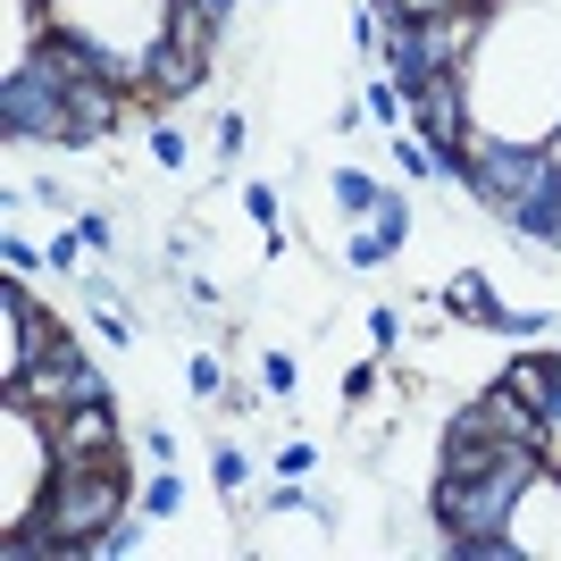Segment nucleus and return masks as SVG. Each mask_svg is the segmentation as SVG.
Here are the masks:
<instances>
[{"mask_svg": "<svg viewBox=\"0 0 561 561\" xmlns=\"http://www.w3.org/2000/svg\"><path fill=\"white\" fill-rule=\"evenodd\" d=\"M553 377H561V360H519V369H512V394H519V402H537V411H545V402H553V394H545Z\"/></svg>", "mask_w": 561, "mask_h": 561, "instance_id": "6", "label": "nucleus"}, {"mask_svg": "<svg viewBox=\"0 0 561 561\" xmlns=\"http://www.w3.org/2000/svg\"><path fill=\"white\" fill-rule=\"evenodd\" d=\"M18 328H25V352H34V360H76V344L59 335V319H50V310H25V302H18Z\"/></svg>", "mask_w": 561, "mask_h": 561, "instance_id": "5", "label": "nucleus"}, {"mask_svg": "<svg viewBox=\"0 0 561 561\" xmlns=\"http://www.w3.org/2000/svg\"><path fill=\"white\" fill-rule=\"evenodd\" d=\"M210 43H218V9L210 0H176V9H168V50H160V84L168 93H185L193 76L210 68Z\"/></svg>", "mask_w": 561, "mask_h": 561, "instance_id": "2", "label": "nucleus"}, {"mask_svg": "<svg viewBox=\"0 0 561 561\" xmlns=\"http://www.w3.org/2000/svg\"><path fill=\"white\" fill-rule=\"evenodd\" d=\"M411 101H420L427 135L445 142V151H461V160H478V142H469L461 110H453V68H420V76H411Z\"/></svg>", "mask_w": 561, "mask_h": 561, "instance_id": "3", "label": "nucleus"}, {"mask_svg": "<svg viewBox=\"0 0 561 561\" xmlns=\"http://www.w3.org/2000/svg\"><path fill=\"white\" fill-rule=\"evenodd\" d=\"M461 0H386V18L394 25H436V18H453Z\"/></svg>", "mask_w": 561, "mask_h": 561, "instance_id": "7", "label": "nucleus"}, {"mask_svg": "<svg viewBox=\"0 0 561 561\" xmlns=\"http://www.w3.org/2000/svg\"><path fill=\"white\" fill-rule=\"evenodd\" d=\"M93 445H117V427H110V411L84 394V402H68V411L50 420V453H93Z\"/></svg>", "mask_w": 561, "mask_h": 561, "instance_id": "4", "label": "nucleus"}, {"mask_svg": "<svg viewBox=\"0 0 561 561\" xmlns=\"http://www.w3.org/2000/svg\"><path fill=\"white\" fill-rule=\"evenodd\" d=\"M117 512H126V453L117 445L50 453V486L34 503V519L9 537V553H93L117 528Z\"/></svg>", "mask_w": 561, "mask_h": 561, "instance_id": "1", "label": "nucleus"}]
</instances>
